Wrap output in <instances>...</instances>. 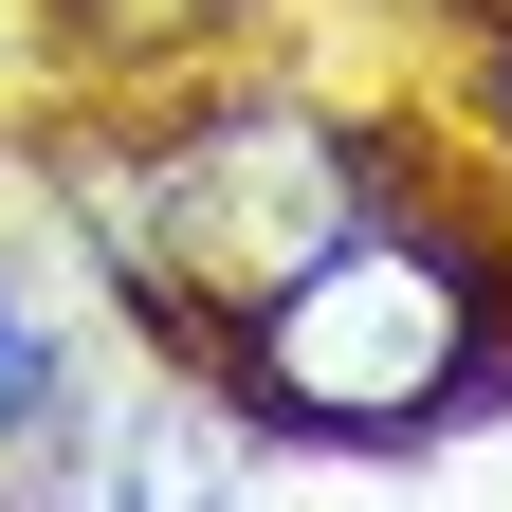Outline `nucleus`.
Instances as JSON below:
<instances>
[{"label": "nucleus", "mask_w": 512, "mask_h": 512, "mask_svg": "<svg viewBox=\"0 0 512 512\" xmlns=\"http://www.w3.org/2000/svg\"><path fill=\"white\" fill-rule=\"evenodd\" d=\"M494 330H512V293H494V256L458 220H348V238H311L275 293L238 311V403L275 421V439H348V458H384V439H439L494 384Z\"/></svg>", "instance_id": "nucleus-1"}, {"label": "nucleus", "mask_w": 512, "mask_h": 512, "mask_svg": "<svg viewBox=\"0 0 512 512\" xmlns=\"http://www.w3.org/2000/svg\"><path fill=\"white\" fill-rule=\"evenodd\" d=\"M92 220H110V256H128V293L238 330L311 238L366 220V147H348L330 110H293V92H238V110H202V128H165V147L128 165V202H92Z\"/></svg>", "instance_id": "nucleus-2"}, {"label": "nucleus", "mask_w": 512, "mask_h": 512, "mask_svg": "<svg viewBox=\"0 0 512 512\" xmlns=\"http://www.w3.org/2000/svg\"><path fill=\"white\" fill-rule=\"evenodd\" d=\"M74 421V348H55V311L0 275V439H55Z\"/></svg>", "instance_id": "nucleus-3"}, {"label": "nucleus", "mask_w": 512, "mask_h": 512, "mask_svg": "<svg viewBox=\"0 0 512 512\" xmlns=\"http://www.w3.org/2000/svg\"><path fill=\"white\" fill-rule=\"evenodd\" d=\"M220 19H238V0H74V37H110V55H183Z\"/></svg>", "instance_id": "nucleus-4"}, {"label": "nucleus", "mask_w": 512, "mask_h": 512, "mask_svg": "<svg viewBox=\"0 0 512 512\" xmlns=\"http://www.w3.org/2000/svg\"><path fill=\"white\" fill-rule=\"evenodd\" d=\"M494 147H512V37H494Z\"/></svg>", "instance_id": "nucleus-5"}]
</instances>
